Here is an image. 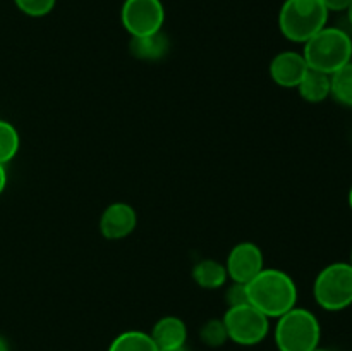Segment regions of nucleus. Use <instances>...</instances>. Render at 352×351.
Instances as JSON below:
<instances>
[{
  "label": "nucleus",
  "mask_w": 352,
  "mask_h": 351,
  "mask_svg": "<svg viewBox=\"0 0 352 351\" xmlns=\"http://www.w3.org/2000/svg\"><path fill=\"white\" fill-rule=\"evenodd\" d=\"M248 301L268 319H278L298 301V286L294 279L278 268H263L246 284Z\"/></svg>",
  "instance_id": "1"
},
{
  "label": "nucleus",
  "mask_w": 352,
  "mask_h": 351,
  "mask_svg": "<svg viewBox=\"0 0 352 351\" xmlns=\"http://www.w3.org/2000/svg\"><path fill=\"white\" fill-rule=\"evenodd\" d=\"M302 55L309 69L333 74L351 62L352 40L340 28L325 26L306 41Z\"/></svg>",
  "instance_id": "2"
},
{
  "label": "nucleus",
  "mask_w": 352,
  "mask_h": 351,
  "mask_svg": "<svg viewBox=\"0 0 352 351\" xmlns=\"http://www.w3.org/2000/svg\"><path fill=\"white\" fill-rule=\"evenodd\" d=\"M329 10L322 0H285L278 12V30L294 43H306L327 26Z\"/></svg>",
  "instance_id": "3"
},
{
  "label": "nucleus",
  "mask_w": 352,
  "mask_h": 351,
  "mask_svg": "<svg viewBox=\"0 0 352 351\" xmlns=\"http://www.w3.org/2000/svg\"><path fill=\"white\" fill-rule=\"evenodd\" d=\"M322 327L313 312L294 306L277 319L275 344L278 351H313L318 348Z\"/></svg>",
  "instance_id": "4"
},
{
  "label": "nucleus",
  "mask_w": 352,
  "mask_h": 351,
  "mask_svg": "<svg viewBox=\"0 0 352 351\" xmlns=\"http://www.w3.org/2000/svg\"><path fill=\"white\" fill-rule=\"evenodd\" d=\"M313 295L323 310L339 312L352 305V265L346 262L330 264L316 275Z\"/></svg>",
  "instance_id": "5"
},
{
  "label": "nucleus",
  "mask_w": 352,
  "mask_h": 351,
  "mask_svg": "<svg viewBox=\"0 0 352 351\" xmlns=\"http://www.w3.org/2000/svg\"><path fill=\"white\" fill-rule=\"evenodd\" d=\"M222 320L229 339L241 346L260 344L270 332V319L251 303L229 306Z\"/></svg>",
  "instance_id": "6"
},
{
  "label": "nucleus",
  "mask_w": 352,
  "mask_h": 351,
  "mask_svg": "<svg viewBox=\"0 0 352 351\" xmlns=\"http://www.w3.org/2000/svg\"><path fill=\"white\" fill-rule=\"evenodd\" d=\"M120 19L133 38L148 36L162 31L165 7L162 0H126L120 10Z\"/></svg>",
  "instance_id": "7"
},
{
  "label": "nucleus",
  "mask_w": 352,
  "mask_h": 351,
  "mask_svg": "<svg viewBox=\"0 0 352 351\" xmlns=\"http://www.w3.org/2000/svg\"><path fill=\"white\" fill-rule=\"evenodd\" d=\"M227 275L237 284H248L265 268L263 251L251 241L236 244L226 260Z\"/></svg>",
  "instance_id": "8"
},
{
  "label": "nucleus",
  "mask_w": 352,
  "mask_h": 351,
  "mask_svg": "<svg viewBox=\"0 0 352 351\" xmlns=\"http://www.w3.org/2000/svg\"><path fill=\"white\" fill-rule=\"evenodd\" d=\"M138 226V213L129 203L117 202L107 206L100 217V233L105 240L117 241L129 236Z\"/></svg>",
  "instance_id": "9"
},
{
  "label": "nucleus",
  "mask_w": 352,
  "mask_h": 351,
  "mask_svg": "<svg viewBox=\"0 0 352 351\" xmlns=\"http://www.w3.org/2000/svg\"><path fill=\"white\" fill-rule=\"evenodd\" d=\"M308 69L305 55L292 50L280 52L270 62L272 79L282 88H298Z\"/></svg>",
  "instance_id": "10"
},
{
  "label": "nucleus",
  "mask_w": 352,
  "mask_h": 351,
  "mask_svg": "<svg viewBox=\"0 0 352 351\" xmlns=\"http://www.w3.org/2000/svg\"><path fill=\"white\" fill-rule=\"evenodd\" d=\"M151 339L158 346V350H170V348L186 346L188 341V327L184 320L179 317L167 315L157 320L150 332Z\"/></svg>",
  "instance_id": "11"
},
{
  "label": "nucleus",
  "mask_w": 352,
  "mask_h": 351,
  "mask_svg": "<svg viewBox=\"0 0 352 351\" xmlns=\"http://www.w3.org/2000/svg\"><path fill=\"white\" fill-rule=\"evenodd\" d=\"M129 50L141 61H158L168 52V40L162 31L148 36L131 38Z\"/></svg>",
  "instance_id": "12"
},
{
  "label": "nucleus",
  "mask_w": 352,
  "mask_h": 351,
  "mask_svg": "<svg viewBox=\"0 0 352 351\" xmlns=\"http://www.w3.org/2000/svg\"><path fill=\"white\" fill-rule=\"evenodd\" d=\"M192 279L203 289H219L226 286L229 275H227L226 265L217 260H212V258H205V260H199L195 265Z\"/></svg>",
  "instance_id": "13"
},
{
  "label": "nucleus",
  "mask_w": 352,
  "mask_h": 351,
  "mask_svg": "<svg viewBox=\"0 0 352 351\" xmlns=\"http://www.w3.org/2000/svg\"><path fill=\"white\" fill-rule=\"evenodd\" d=\"M299 95L309 103H320L330 96V74L308 69L298 86Z\"/></svg>",
  "instance_id": "14"
},
{
  "label": "nucleus",
  "mask_w": 352,
  "mask_h": 351,
  "mask_svg": "<svg viewBox=\"0 0 352 351\" xmlns=\"http://www.w3.org/2000/svg\"><path fill=\"white\" fill-rule=\"evenodd\" d=\"M109 351H160L151 336L143 330H126L110 343Z\"/></svg>",
  "instance_id": "15"
},
{
  "label": "nucleus",
  "mask_w": 352,
  "mask_h": 351,
  "mask_svg": "<svg viewBox=\"0 0 352 351\" xmlns=\"http://www.w3.org/2000/svg\"><path fill=\"white\" fill-rule=\"evenodd\" d=\"M330 95L337 102L352 107V62L330 74Z\"/></svg>",
  "instance_id": "16"
},
{
  "label": "nucleus",
  "mask_w": 352,
  "mask_h": 351,
  "mask_svg": "<svg viewBox=\"0 0 352 351\" xmlns=\"http://www.w3.org/2000/svg\"><path fill=\"white\" fill-rule=\"evenodd\" d=\"M19 133L7 120L0 119V164L6 165L19 151Z\"/></svg>",
  "instance_id": "17"
},
{
  "label": "nucleus",
  "mask_w": 352,
  "mask_h": 351,
  "mask_svg": "<svg viewBox=\"0 0 352 351\" xmlns=\"http://www.w3.org/2000/svg\"><path fill=\"white\" fill-rule=\"evenodd\" d=\"M199 337H201L203 343L210 348H220L229 341V336H227V329L223 320H208L205 326L199 330Z\"/></svg>",
  "instance_id": "18"
},
{
  "label": "nucleus",
  "mask_w": 352,
  "mask_h": 351,
  "mask_svg": "<svg viewBox=\"0 0 352 351\" xmlns=\"http://www.w3.org/2000/svg\"><path fill=\"white\" fill-rule=\"evenodd\" d=\"M17 9L30 17H43L54 10L57 0H14Z\"/></svg>",
  "instance_id": "19"
},
{
  "label": "nucleus",
  "mask_w": 352,
  "mask_h": 351,
  "mask_svg": "<svg viewBox=\"0 0 352 351\" xmlns=\"http://www.w3.org/2000/svg\"><path fill=\"white\" fill-rule=\"evenodd\" d=\"M227 298V305L229 306H237V305H244L248 301V291H246V284H237V282H232L229 289L226 292Z\"/></svg>",
  "instance_id": "20"
},
{
  "label": "nucleus",
  "mask_w": 352,
  "mask_h": 351,
  "mask_svg": "<svg viewBox=\"0 0 352 351\" xmlns=\"http://www.w3.org/2000/svg\"><path fill=\"white\" fill-rule=\"evenodd\" d=\"M322 2L329 12H332V10L333 12H340V10H347L352 0H322Z\"/></svg>",
  "instance_id": "21"
},
{
  "label": "nucleus",
  "mask_w": 352,
  "mask_h": 351,
  "mask_svg": "<svg viewBox=\"0 0 352 351\" xmlns=\"http://www.w3.org/2000/svg\"><path fill=\"white\" fill-rule=\"evenodd\" d=\"M7 186V171H6V165L0 164V195L3 193Z\"/></svg>",
  "instance_id": "22"
},
{
  "label": "nucleus",
  "mask_w": 352,
  "mask_h": 351,
  "mask_svg": "<svg viewBox=\"0 0 352 351\" xmlns=\"http://www.w3.org/2000/svg\"><path fill=\"white\" fill-rule=\"evenodd\" d=\"M0 351H10L9 344H7V341L2 336H0Z\"/></svg>",
  "instance_id": "23"
},
{
  "label": "nucleus",
  "mask_w": 352,
  "mask_h": 351,
  "mask_svg": "<svg viewBox=\"0 0 352 351\" xmlns=\"http://www.w3.org/2000/svg\"><path fill=\"white\" fill-rule=\"evenodd\" d=\"M160 351H189L186 346H179V348H170V350H160Z\"/></svg>",
  "instance_id": "24"
},
{
  "label": "nucleus",
  "mask_w": 352,
  "mask_h": 351,
  "mask_svg": "<svg viewBox=\"0 0 352 351\" xmlns=\"http://www.w3.org/2000/svg\"><path fill=\"white\" fill-rule=\"evenodd\" d=\"M347 19H349V23H351V26H352V2H351V6L347 7Z\"/></svg>",
  "instance_id": "25"
},
{
  "label": "nucleus",
  "mask_w": 352,
  "mask_h": 351,
  "mask_svg": "<svg viewBox=\"0 0 352 351\" xmlns=\"http://www.w3.org/2000/svg\"><path fill=\"white\" fill-rule=\"evenodd\" d=\"M349 206H351V210H352V186H351V191H349Z\"/></svg>",
  "instance_id": "26"
},
{
  "label": "nucleus",
  "mask_w": 352,
  "mask_h": 351,
  "mask_svg": "<svg viewBox=\"0 0 352 351\" xmlns=\"http://www.w3.org/2000/svg\"><path fill=\"white\" fill-rule=\"evenodd\" d=\"M313 351H332V350H327V348H315V350H313Z\"/></svg>",
  "instance_id": "27"
},
{
  "label": "nucleus",
  "mask_w": 352,
  "mask_h": 351,
  "mask_svg": "<svg viewBox=\"0 0 352 351\" xmlns=\"http://www.w3.org/2000/svg\"><path fill=\"white\" fill-rule=\"evenodd\" d=\"M349 264L352 265V251H351V262H349Z\"/></svg>",
  "instance_id": "28"
}]
</instances>
